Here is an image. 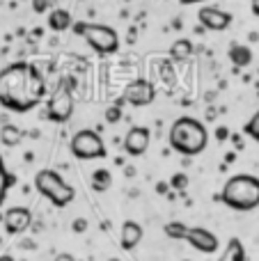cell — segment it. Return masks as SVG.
<instances>
[{
    "instance_id": "ba28073f",
    "label": "cell",
    "mask_w": 259,
    "mask_h": 261,
    "mask_svg": "<svg viewBox=\"0 0 259 261\" xmlns=\"http://www.w3.org/2000/svg\"><path fill=\"white\" fill-rule=\"evenodd\" d=\"M122 99L128 101L131 106H136V108H142V106L154 103V99H156V87L151 85L147 78H136V81H131V83L126 85V90H124Z\"/></svg>"
},
{
    "instance_id": "ac0fdd59",
    "label": "cell",
    "mask_w": 259,
    "mask_h": 261,
    "mask_svg": "<svg viewBox=\"0 0 259 261\" xmlns=\"http://www.w3.org/2000/svg\"><path fill=\"white\" fill-rule=\"evenodd\" d=\"M14 184H16V176L5 167V161H3V156H0V206L5 204L9 188H14Z\"/></svg>"
},
{
    "instance_id": "44dd1931",
    "label": "cell",
    "mask_w": 259,
    "mask_h": 261,
    "mask_svg": "<svg viewBox=\"0 0 259 261\" xmlns=\"http://www.w3.org/2000/svg\"><path fill=\"white\" fill-rule=\"evenodd\" d=\"M188 229H191V227L184 225V222H179V220H172V222H168V225L163 227L165 236H168V239H172V241H186Z\"/></svg>"
},
{
    "instance_id": "cb8c5ba5",
    "label": "cell",
    "mask_w": 259,
    "mask_h": 261,
    "mask_svg": "<svg viewBox=\"0 0 259 261\" xmlns=\"http://www.w3.org/2000/svg\"><path fill=\"white\" fill-rule=\"evenodd\" d=\"M170 186H172L174 190H186V186H188V176L184 174V172H177V174L170 179Z\"/></svg>"
},
{
    "instance_id": "d6a6232c",
    "label": "cell",
    "mask_w": 259,
    "mask_h": 261,
    "mask_svg": "<svg viewBox=\"0 0 259 261\" xmlns=\"http://www.w3.org/2000/svg\"><path fill=\"white\" fill-rule=\"evenodd\" d=\"M110 261H119V259H117V257H115V259H110Z\"/></svg>"
},
{
    "instance_id": "9c48e42d",
    "label": "cell",
    "mask_w": 259,
    "mask_h": 261,
    "mask_svg": "<svg viewBox=\"0 0 259 261\" xmlns=\"http://www.w3.org/2000/svg\"><path fill=\"white\" fill-rule=\"evenodd\" d=\"M186 243L202 254H214V252H218V248H220L218 236L211 229H204V227H191L186 234Z\"/></svg>"
},
{
    "instance_id": "52a82bcc",
    "label": "cell",
    "mask_w": 259,
    "mask_h": 261,
    "mask_svg": "<svg viewBox=\"0 0 259 261\" xmlns=\"http://www.w3.org/2000/svg\"><path fill=\"white\" fill-rule=\"evenodd\" d=\"M73 87H69V78H64L60 83V87L50 94L48 99V119H53L55 124L69 122V117L73 115Z\"/></svg>"
},
{
    "instance_id": "7402d4cb",
    "label": "cell",
    "mask_w": 259,
    "mask_h": 261,
    "mask_svg": "<svg viewBox=\"0 0 259 261\" xmlns=\"http://www.w3.org/2000/svg\"><path fill=\"white\" fill-rule=\"evenodd\" d=\"M122 103H124V99H119L117 103H113V106H108V108H106L103 117H106V122H108V124H117L119 119H122Z\"/></svg>"
},
{
    "instance_id": "603a6c76",
    "label": "cell",
    "mask_w": 259,
    "mask_h": 261,
    "mask_svg": "<svg viewBox=\"0 0 259 261\" xmlns=\"http://www.w3.org/2000/svg\"><path fill=\"white\" fill-rule=\"evenodd\" d=\"M243 130H246V135H250L255 142H259V110L252 115L250 119H248V124H246V128Z\"/></svg>"
},
{
    "instance_id": "d4e9b609",
    "label": "cell",
    "mask_w": 259,
    "mask_h": 261,
    "mask_svg": "<svg viewBox=\"0 0 259 261\" xmlns=\"http://www.w3.org/2000/svg\"><path fill=\"white\" fill-rule=\"evenodd\" d=\"M50 5H53V0H32V9H35L37 14H44L50 9Z\"/></svg>"
},
{
    "instance_id": "4fadbf2b",
    "label": "cell",
    "mask_w": 259,
    "mask_h": 261,
    "mask_svg": "<svg viewBox=\"0 0 259 261\" xmlns=\"http://www.w3.org/2000/svg\"><path fill=\"white\" fill-rule=\"evenodd\" d=\"M142 236H145V231H142V225L136 220H126L122 225V234H119V245H122V250H126V252H131V250H136L138 245H140Z\"/></svg>"
},
{
    "instance_id": "836d02e7",
    "label": "cell",
    "mask_w": 259,
    "mask_h": 261,
    "mask_svg": "<svg viewBox=\"0 0 259 261\" xmlns=\"http://www.w3.org/2000/svg\"><path fill=\"white\" fill-rule=\"evenodd\" d=\"M165 3H168V0H165Z\"/></svg>"
},
{
    "instance_id": "d6986e66",
    "label": "cell",
    "mask_w": 259,
    "mask_h": 261,
    "mask_svg": "<svg viewBox=\"0 0 259 261\" xmlns=\"http://www.w3.org/2000/svg\"><path fill=\"white\" fill-rule=\"evenodd\" d=\"M191 55H193L191 39H177L172 46H170V58H172L174 62H184V60H188Z\"/></svg>"
},
{
    "instance_id": "30bf717a",
    "label": "cell",
    "mask_w": 259,
    "mask_h": 261,
    "mask_svg": "<svg viewBox=\"0 0 259 261\" xmlns=\"http://www.w3.org/2000/svg\"><path fill=\"white\" fill-rule=\"evenodd\" d=\"M3 222H5V231L9 236H18L32 225V211L25 206H12L5 211Z\"/></svg>"
},
{
    "instance_id": "5b68a950",
    "label": "cell",
    "mask_w": 259,
    "mask_h": 261,
    "mask_svg": "<svg viewBox=\"0 0 259 261\" xmlns=\"http://www.w3.org/2000/svg\"><path fill=\"white\" fill-rule=\"evenodd\" d=\"M73 32L92 46L99 55H115L119 50V35L115 28L103 25V23H87L78 21L73 23Z\"/></svg>"
},
{
    "instance_id": "f546056e",
    "label": "cell",
    "mask_w": 259,
    "mask_h": 261,
    "mask_svg": "<svg viewBox=\"0 0 259 261\" xmlns=\"http://www.w3.org/2000/svg\"><path fill=\"white\" fill-rule=\"evenodd\" d=\"M250 9L255 16H259V0H250Z\"/></svg>"
},
{
    "instance_id": "3957f363",
    "label": "cell",
    "mask_w": 259,
    "mask_h": 261,
    "mask_svg": "<svg viewBox=\"0 0 259 261\" xmlns=\"http://www.w3.org/2000/svg\"><path fill=\"white\" fill-rule=\"evenodd\" d=\"M218 199L232 211H255L259 206V179L255 174H234L225 181Z\"/></svg>"
},
{
    "instance_id": "6da1fadb",
    "label": "cell",
    "mask_w": 259,
    "mask_h": 261,
    "mask_svg": "<svg viewBox=\"0 0 259 261\" xmlns=\"http://www.w3.org/2000/svg\"><path fill=\"white\" fill-rule=\"evenodd\" d=\"M46 94L44 76L30 62H12L0 69V106L9 113H30Z\"/></svg>"
},
{
    "instance_id": "83f0119b",
    "label": "cell",
    "mask_w": 259,
    "mask_h": 261,
    "mask_svg": "<svg viewBox=\"0 0 259 261\" xmlns=\"http://www.w3.org/2000/svg\"><path fill=\"white\" fill-rule=\"evenodd\" d=\"M227 135H229V130H227V128H225V126H218V130H216V138H218L220 142H223V140L227 138Z\"/></svg>"
},
{
    "instance_id": "2e32d148",
    "label": "cell",
    "mask_w": 259,
    "mask_h": 261,
    "mask_svg": "<svg viewBox=\"0 0 259 261\" xmlns=\"http://www.w3.org/2000/svg\"><path fill=\"white\" fill-rule=\"evenodd\" d=\"M216 261H246V245H243L237 236H232Z\"/></svg>"
},
{
    "instance_id": "5bb4252c",
    "label": "cell",
    "mask_w": 259,
    "mask_h": 261,
    "mask_svg": "<svg viewBox=\"0 0 259 261\" xmlns=\"http://www.w3.org/2000/svg\"><path fill=\"white\" fill-rule=\"evenodd\" d=\"M48 28L53 32H64L69 28H73V18H71V12L69 9H62V7H55L48 12Z\"/></svg>"
},
{
    "instance_id": "277c9868",
    "label": "cell",
    "mask_w": 259,
    "mask_h": 261,
    "mask_svg": "<svg viewBox=\"0 0 259 261\" xmlns=\"http://www.w3.org/2000/svg\"><path fill=\"white\" fill-rule=\"evenodd\" d=\"M35 188L41 197H46L53 206L64 208L76 199V188L69 186L55 170H39L35 174Z\"/></svg>"
},
{
    "instance_id": "f1b7e54d",
    "label": "cell",
    "mask_w": 259,
    "mask_h": 261,
    "mask_svg": "<svg viewBox=\"0 0 259 261\" xmlns=\"http://www.w3.org/2000/svg\"><path fill=\"white\" fill-rule=\"evenodd\" d=\"M184 7H191V5H202V3H209V0H179Z\"/></svg>"
},
{
    "instance_id": "e0dca14e",
    "label": "cell",
    "mask_w": 259,
    "mask_h": 261,
    "mask_svg": "<svg viewBox=\"0 0 259 261\" xmlns=\"http://www.w3.org/2000/svg\"><path fill=\"white\" fill-rule=\"evenodd\" d=\"M90 184H92V190H96V193H106V190L113 186V176H110V172L106 170V167H101V170L92 172Z\"/></svg>"
},
{
    "instance_id": "8fae6325",
    "label": "cell",
    "mask_w": 259,
    "mask_h": 261,
    "mask_svg": "<svg viewBox=\"0 0 259 261\" xmlns=\"http://www.w3.org/2000/svg\"><path fill=\"white\" fill-rule=\"evenodd\" d=\"M197 21H200V25L206 28V30L223 32L232 25V14L220 7H202L200 14H197Z\"/></svg>"
},
{
    "instance_id": "9a60e30c",
    "label": "cell",
    "mask_w": 259,
    "mask_h": 261,
    "mask_svg": "<svg viewBox=\"0 0 259 261\" xmlns=\"http://www.w3.org/2000/svg\"><path fill=\"white\" fill-rule=\"evenodd\" d=\"M227 58L237 69H243L252 62V50H250V46H246V44H232L227 50Z\"/></svg>"
},
{
    "instance_id": "4316f807",
    "label": "cell",
    "mask_w": 259,
    "mask_h": 261,
    "mask_svg": "<svg viewBox=\"0 0 259 261\" xmlns=\"http://www.w3.org/2000/svg\"><path fill=\"white\" fill-rule=\"evenodd\" d=\"M53 261H76V257H73V254H69V252H60V254H55Z\"/></svg>"
},
{
    "instance_id": "1f68e13d",
    "label": "cell",
    "mask_w": 259,
    "mask_h": 261,
    "mask_svg": "<svg viewBox=\"0 0 259 261\" xmlns=\"http://www.w3.org/2000/svg\"><path fill=\"white\" fill-rule=\"evenodd\" d=\"M156 190H159V193H165V190H168V186H165V184H159V186H156Z\"/></svg>"
},
{
    "instance_id": "7a4b0ae2",
    "label": "cell",
    "mask_w": 259,
    "mask_h": 261,
    "mask_svg": "<svg viewBox=\"0 0 259 261\" xmlns=\"http://www.w3.org/2000/svg\"><path fill=\"white\" fill-rule=\"evenodd\" d=\"M168 142L182 156H197L209 144V130L195 117H177L170 126Z\"/></svg>"
},
{
    "instance_id": "8992f818",
    "label": "cell",
    "mask_w": 259,
    "mask_h": 261,
    "mask_svg": "<svg viewBox=\"0 0 259 261\" xmlns=\"http://www.w3.org/2000/svg\"><path fill=\"white\" fill-rule=\"evenodd\" d=\"M71 153L78 161H94V158L106 156V142L101 140V135L92 128H83L78 133H73L71 142H69Z\"/></svg>"
},
{
    "instance_id": "7c38bea8",
    "label": "cell",
    "mask_w": 259,
    "mask_h": 261,
    "mask_svg": "<svg viewBox=\"0 0 259 261\" xmlns=\"http://www.w3.org/2000/svg\"><path fill=\"white\" fill-rule=\"evenodd\" d=\"M149 140H151L149 128L131 126L128 133L124 135V151H126L128 156H142V153L149 149Z\"/></svg>"
},
{
    "instance_id": "ffe728a7",
    "label": "cell",
    "mask_w": 259,
    "mask_h": 261,
    "mask_svg": "<svg viewBox=\"0 0 259 261\" xmlns=\"http://www.w3.org/2000/svg\"><path fill=\"white\" fill-rule=\"evenodd\" d=\"M21 140H23V130L18 126H14V124H5V126L0 128V142H3L5 147H16Z\"/></svg>"
},
{
    "instance_id": "4dcf8cb0",
    "label": "cell",
    "mask_w": 259,
    "mask_h": 261,
    "mask_svg": "<svg viewBox=\"0 0 259 261\" xmlns=\"http://www.w3.org/2000/svg\"><path fill=\"white\" fill-rule=\"evenodd\" d=\"M0 261H16L12 254H0Z\"/></svg>"
},
{
    "instance_id": "484cf974",
    "label": "cell",
    "mask_w": 259,
    "mask_h": 261,
    "mask_svg": "<svg viewBox=\"0 0 259 261\" xmlns=\"http://www.w3.org/2000/svg\"><path fill=\"white\" fill-rule=\"evenodd\" d=\"M71 229L76 231V234H83V231L87 229V220L85 218H76V220L71 222Z\"/></svg>"
}]
</instances>
